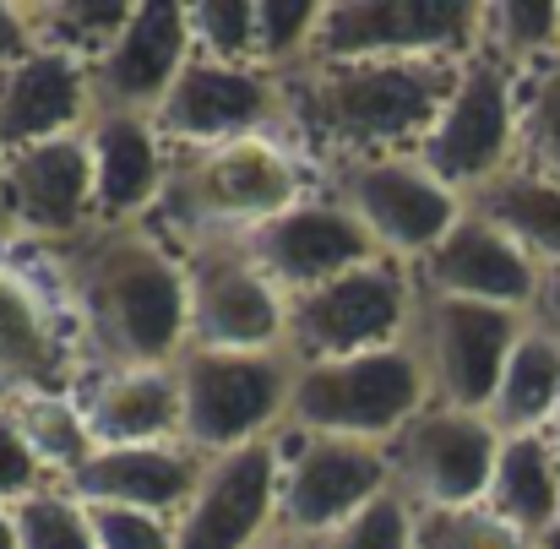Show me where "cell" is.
I'll use <instances>...</instances> for the list:
<instances>
[{
  "instance_id": "obj_1",
  "label": "cell",
  "mask_w": 560,
  "mask_h": 549,
  "mask_svg": "<svg viewBox=\"0 0 560 549\" xmlns=\"http://www.w3.org/2000/svg\"><path fill=\"white\" fill-rule=\"evenodd\" d=\"M93 365H175L186 354V250L148 223L88 229L44 250Z\"/></svg>"
},
{
  "instance_id": "obj_2",
  "label": "cell",
  "mask_w": 560,
  "mask_h": 549,
  "mask_svg": "<svg viewBox=\"0 0 560 549\" xmlns=\"http://www.w3.org/2000/svg\"><path fill=\"white\" fill-rule=\"evenodd\" d=\"M289 82V137L327 170L349 159L419 153L457 66L446 60H311Z\"/></svg>"
},
{
  "instance_id": "obj_3",
  "label": "cell",
  "mask_w": 560,
  "mask_h": 549,
  "mask_svg": "<svg viewBox=\"0 0 560 549\" xmlns=\"http://www.w3.org/2000/svg\"><path fill=\"white\" fill-rule=\"evenodd\" d=\"M305 196H311V153L289 131H267L175 153L159 212H170L186 245H201V240H240Z\"/></svg>"
},
{
  "instance_id": "obj_4",
  "label": "cell",
  "mask_w": 560,
  "mask_h": 549,
  "mask_svg": "<svg viewBox=\"0 0 560 549\" xmlns=\"http://www.w3.org/2000/svg\"><path fill=\"white\" fill-rule=\"evenodd\" d=\"M180 375V441L196 457H223L272 441L289 424L294 360L289 349H186Z\"/></svg>"
},
{
  "instance_id": "obj_5",
  "label": "cell",
  "mask_w": 560,
  "mask_h": 549,
  "mask_svg": "<svg viewBox=\"0 0 560 549\" xmlns=\"http://www.w3.org/2000/svg\"><path fill=\"white\" fill-rule=\"evenodd\" d=\"M424 408H430V381L419 370V354L397 343V349H375L354 360L294 365L289 430L392 446V435Z\"/></svg>"
},
{
  "instance_id": "obj_6",
  "label": "cell",
  "mask_w": 560,
  "mask_h": 549,
  "mask_svg": "<svg viewBox=\"0 0 560 549\" xmlns=\"http://www.w3.org/2000/svg\"><path fill=\"white\" fill-rule=\"evenodd\" d=\"M413 305H419L413 272L392 256H375L365 267L289 300L283 349L294 365H327V360L397 349V343H408Z\"/></svg>"
},
{
  "instance_id": "obj_7",
  "label": "cell",
  "mask_w": 560,
  "mask_h": 549,
  "mask_svg": "<svg viewBox=\"0 0 560 549\" xmlns=\"http://www.w3.org/2000/svg\"><path fill=\"white\" fill-rule=\"evenodd\" d=\"M517 71H506L490 55H474L457 66L452 98L441 104L435 126L419 142V164L441 185H452L463 201H474L485 185L517 170Z\"/></svg>"
},
{
  "instance_id": "obj_8",
  "label": "cell",
  "mask_w": 560,
  "mask_h": 549,
  "mask_svg": "<svg viewBox=\"0 0 560 549\" xmlns=\"http://www.w3.org/2000/svg\"><path fill=\"white\" fill-rule=\"evenodd\" d=\"M381 495H392L386 446L305 435L289 424L278 430V534H289L294 545L338 534Z\"/></svg>"
},
{
  "instance_id": "obj_9",
  "label": "cell",
  "mask_w": 560,
  "mask_h": 549,
  "mask_svg": "<svg viewBox=\"0 0 560 549\" xmlns=\"http://www.w3.org/2000/svg\"><path fill=\"white\" fill-rule=\"evenodd\" d=\"M528 322H534L528 311L419 294L413 327H408V349L419 354V370L430 381V402L485 413L495 386H501V370H506L512 349H517V338L528 332Z\"/></svg>"
},
{
  "instance_id": "obj_10",
  "label": "cell",
  "mask_w": 560,
  "mask_h": 549,
  "mask_svg": "<svg viewBox=\"0 0 560 549\" xmlns=\"http://www.w3.org/2000/svg\"><path fill=\"white\" fill-rule=\"evenodd\" d=\"M327 190L354 212V223L371 234L381 256L413 267L419 256H430L446 229L468 212V201L441 185L413 153H392V159H349L327 170Z\"/></svg>"
},
{
  "instance_id": "obj_11",
  "label": "cell",
  "mask_w": 560,
  "mask_h": 549,
  "mask_svg": "<svg viewBox=\"0 0 560 549\" xmlns=\"http://www.w3.org/2000/svg\"><path fill=\"white\" fill-rule=\"evenodd\" d=\"M479 55V5L468 0H332L322 5L311 60H446Z\"/></svg>"
},
{
  "instance_id": "obj_12",
  "label": "cell",
  "mask_w": 560,
  "mask_h": 549,
  "mask_svg": "<svg viewBox=\"0 0 560 549\" xmlns=\"http://www.w3.org/2000/svg\"><path fill=\"white\" fill-rule=\"evenodd\" d=\"M495 452H501V430L485 413L430 402L386 446L392 490L413 512L485 506V490H490V474H495Z\"/></svg>"
},
{
  "instance_id": "obj_13",
  "label": "cell",
  "mask_w": 560,
  "mask_h": 549,
  "mask_svg": "<svg viewBox=\"0 0 560 549\" xmlns=\"http://www.w3.org/2000/svg\"><path fill=\"white\" fill-rule=\"evenodd\" d=\"M153 126L175 153L289 131V82L261 66H223V60L190 55L180 82L159 104Z\"/></svg>"
},
{
  "instance_id": "obj_14",
  "label": "cell",
  "mask_w": 560,
  "mask_h": 549,
  "mask_svg": "<svg viewBox=\"0 0 560 549\" xmlns=\"http://www.w3.org/2000/svg\"><path fill=\"white\" fill-rule=\"evenodd\" d=\"M186 250V349H283L289 300L245 256L240 240H201Z\"/></svg>"
},
{
  "instance_id": "obj_15",
  "label": "cell",
  "mask_w": 560,
  "mask_h": 549,
  "mask_svg": "<svg viewBox=\"0 0 560 549\" xmlns=\"http://www.w3.org/2000/svg\"><path fill=\"white\" fill-rule=\"evenodd\" d=\"M88 354L77 322L55 294L11 256H0V402L77 397Z\"/></svg>"
},
{
  "instance_id": "obj_16",
  "label": "cell",
  "mask_w": 560,
  "mask_h": 549,
  "mask_svg": "<svg viewBox=\"0 0 560 549\" xmlns=\"http://www.w3.org/2000/svg\"><path fill=\"white\" fill-rule=\"evenodd\" d=\"M240 245L283 300H300V294H311V289H322V283H332V278H343V272L381 256L371 234L354 223V212L332 190H311L289 212L240 234Z\"/></svg>"
},
{
  "instance_id": "obj_17",
  "label": "cell",
  "mask_w": 560,
  "mask_h": 549,
  "mask_svg": "<svg viewBox=\"0 0 560 549\" xmlns=\"http://www.w3.org/2000/svg\"><path fill=\"white\" fill-rule=\"evenodd\" d=\"M98 229L88 131L5 153V245H71Z\"/></svg>"
},
{
  "instance_id": "obj_18",
  "label": "cell",
  "mask_w": 560,
  "mask_h": 549,
  "mask_svg": "<svg viewBox=\"0 0 560 549\" xmlns=\"http://www.w3.org/2000/svg\"><path fill=\"white\" fill-rule=\"evenodd\" d=\"M278 534V435L201 457L196 490L175 517V549H256Z\"/></svg>"
},
{
  "instance_id": "obj_19",
  "label": "cell",
  "mask_w": 560,
  "mask_h": 549,
  "mask_svg": "<svg viewBox=\"0 0 560 549\" xmlns=\"http://www.w3.org/2000/svg\"><path fill=\"white\" fill-rule=\"evenodd\" d=\"M408 272L419 294H446V300H474L501 311H534L539 300V261L474 207Z\"/></svg>"
},
{
  "instance_id": "obj_20",
  "label": "cell",
  "mask_w": 560,
  "mask_h": 549,
  "mask_svg": "<svg viewBox=\"0 0 560 549\" xmlns=\"http://www.w3.org/2000/svg\"><path fill=\"white\" fill-rule=\"evenodd\" d=\"M190 55L196 44H190L186 5H137L120 38L88 66L93 115H148L153 120L170 87L180 82V71L190 66Z\"/></svg>"
},
{
  "instance_id": "obj_21",
  "label": "cell",
  "mask_w": 560,
  "mask_h": 549,
  "mask_svg": "<svg viewBox=\"0 0 560 549\" xmlns=\"http://www.w3.org/2000/svg\"><path fill=\"white\" fill-rule=\"evenodd\" d=\"M88 153H93L98 229L142 223L153 207H164L175 148L159 137V126L148 115H93L88 120Z\"/></svg>"
},
{
  "instance_id": "obj_22",
  "label": "cell",
  "mask_w": 560,
  "mask_h": 549,
  "mask_svg": "<svg viewBox=\"0 0 560 549\" xmlns=\"http://www.w3.org/2000/svg\"><path fill=\"white\" fill-rule=\"evenodd\" d=\"M93 446H186L175 365H93L77 386Z\"/></svg>"
},
{
  "instance_id": "obj_23",
  "label": "cell",
  "mask_w": 560,
  "mask_h": 549,
  "mask_svg": "<svg viewBox=\"0 0 560 549\" xmlns=\"http://www.w3.org/2000/svg\"><path fill=\"white\" fill-rule=\"evenodd\" d=\"M93 120V82L88 66L55 55V49H27L5 77H0V153L77 137Z\"/></svg>"
},
{
  "instance_id": "obj_24",
  "label": "cell",
  "mask_w": 560,
  "mask_h": 549,
  "mask_svg": "<svg viewBox=\"0 0 560 549\" xmlns=\"http://www.w3.org/2000/svg\"><path fill=\"white\" fill-rule=\"evenodd\" d=\"M201 457L190 446H98L60 490H71L82 506H131L180 517L196 490Z\"/></svg>"
},
{
  "instance_id": "obj_25",
  "label": "cell",
  "mask_w": 560,
  "mask_h": 549,
  "mask_svg": "<svg viewBox=\"0 0 560 549\" xmlns=\"http://www.w3.org/2000/svg\"><path fill=\"white\" fill-rule=\"evenodd\" d=\"M485 506H490L512 534H523L528 545H539V539L556 534L560 528V463H556L550 430L501 435Z\"/></svg>"
},
{
  "instance_id": "obj_26",
  "label": "cell",
  "mask_w": 560,
  "mask_h": 549,
  "mask_svg": "<svg viewBox=\"0 0 560 549\" xmlns=\"http://www.w3.org/2000/svg\"><path fill=\"white\" fill-rule=\"evenodd\" d=\"M560 413V338L534 327L517 338L512 360L501 370V386L485 408V419L501 435H528V430H550Z\"/></svg>"
},
{
  "instance_id": "obj_27",
  "label": "cell",
  "mask_w": 560,
  "mask_h": 549,
  "mask_svg": "<svg viewBox=\"0 0 560 549\" xmlns=\"http://www.w3.org/2000/svg\"><path fill=\"white\" fill-rule=\"evenodd\" d=\"M468 207L485 212L495 229H506L539 261V272L560 267V180H539L528 170H506L495 185H485Z\"/></svg>"
},
{
  "instance_id": "obj_28",
  "label": "cell",
  "mask_w": 560,
  "mask_h": 549,
  "mask_svg": "<svg viewBox=\"0 0 560 549\" xmlns=\"http://www.w3.org/2000/svg\"><path fill=\"white\" fill-rule=\"evenodd\" d=\"M479 55L528 77L560 60V5L550 0H495L479 5Z\"/></svg>"
},
{
  "instance_id": "obj_29",
  "label": "cell",
  "mask_w": 560,
  "mask_h": 549,
  "mask_svg": "<svg viewBox=\"0 0 560 549\" xmlns=\"http://www.w3.org/2000/svg\"><path fill=\"white\" fill-rule=\"evenodd\" d=\"M22 11H27V27H33L38 49H55V55L77 60V66H93L120 38V27L131 22L137 5H115V0H33Z\"/></svg>"
},
{
  "instance_id": "obj_30",
  "label": "cell",
  "mask_w": 560,
  "mask_h": 549,
  "mask_svg": "<svg viewBox=\"0 0 560 549\" xmlns=\"http://www.w3.org/2000/svg\"><path fill=\"white\" fill-rule=\"evenodd\" d=\"M22 441L33 446L38 468L49 474V484H66L98 446H93V430L77 408V397H27V402H5Z\"/></svg>"
},
{
  "instance_id": "obj_31",
  "label": "cell",
  "mask_w": 560,
  "mask_h": 549,
  "mask_svg": "<svg viewBox=\"0 0 560 549\" xmlns=\"http://www.w3.org/2000/svg\"><path fill=\"white\" fill-rule=\"evenodd\" d=\"M517 170L560 180V60L517 82Z\"/></svg>"
},
{
  "instance_id": "obj_32",
  "label": "cell",
  "mask_w": 560,
  "mask_h": 549,
  "mask_svg": "<svg viewBox=\"0 0 560 549\" xmlns=\"http://www.w3.org/2000/svg\"><path fill=\"white\" fill-rule=\"evenodd\" d=\"M316 27H322L316 0H256V66L272 77H294L300 66H311Z\"/></svg>"
},
{
  "instance_id": "obj_33",
  "label": "cell",
  "mask_w": 560,
  "mask_h": 549,
  "mask_svg": "<svg viewBox=\"0 0 560 549\" xmlns=\"http://www.w3.org/2000/svg\"><path fill=\"white\" fill-rule=\"evenodd\" d=\"M11 528H16V549H98L88 506L71 490H60V484L16 501L11 506Z\"/></svg>"
},
{
  "instance_id": "obj_34",
  "label": "cell",
  "mask_w": 560,
  "mask_h": 549,
  "mask_svg": "<svg viewBox=\"0 0 560 549\" xmlns=\"http://www.w3.org/2000/svg\"><path fill=\"white\" fill-rule=\"evenodd\" d=\"M190 44L223 66H256V0H196L186 5Z\"/></svg>"
},
{
  "instance_id": "obj_35",
  "label": "cell",
  "mask_w": 560,
  "mask_h": 549,
  "mask_svg": "<svg viewBox=\"0 0 560 549\" xmlns=\"http://www.w3.org/2000/svg\"><path fill=\"white\" fill-rule=\"evenodd\" d=\"M413 549H534L512 534L490 506H446V512H413Z\"/></svg>"
},
{
  "instance_id": "obj_36",
  "label": "cell",
  "mask_w": 560,
  "mask_h": 549,
  "mask_svg": "<svg viewBox=\"0 0 560 549\" xmlns=\"http://www.w3.org/2000/svg\"><path fill=\"white\" fill-rule=\"evenodd\" d=\"M305 549H413V506L392 490L375 506H365L354 523H343L338 534H327Z\"/></svg>"
},
{
  "instance_id": "obj_37",
  "label": "cell",
  "mask_w": 560,
  "mask_h": 549,
  "mask_svg": "<svg viewBox=\"0 0 560 549\" xmlns=\"http://www.w3.org/2000/svg\"><path fill=\"white\" fill-rule=\"evenodd\" d=\"M98 549H175V517L131 512V506H88Z\"/></svg>"
},
{
  "instance_id": "obj_38",
  "label": "cell",
  "mask_w": 560,
  "mask_h": 549,
  "mask_svg": "<svg viewBox=\"0 0 560 549\" xmlns=\"http://www.w3.org/2000/svg\"><path fill=\"white\" fill-rule=\"evenodd\" d=\"M38 490H49V474L38 468V457H33V446L22 441L11 408L0 402V506H16V501H27V495H38Z\"/></svg>"
},
{
  "instance_id": "obj_39",
  "label": "cell",
  "mask_w": 560,
  "mask_h": 549,
  "mask_svg": "<svg viewBox=\"0 0 560 549\" xmlns=\"http://www.w3.org/2000/svg\"><path fill=\"white\" fill-rule=\"evenodd\" d=\"M33 49V27H27V11L22 5H0V77Z\"/></svg>"
},
{
  "instance_id": "obj_40",
  "label": "cell",
  "mask_w": 560,
  "mask_h": 549,
  "mask_svg": "<svg viewBox=\"0 0 560 549\" xmlns=\"http://www.w3.org/2000/svg\"><path fill=\"white\" fill-rule=\"evenodd\" d=\"M534 327H545V332H556L560 338V267H545L539 272V300H534Z\"/></svg>"
},
{
  "instance_id": "obj_41",
  "label": "cell",
  "mask_w": 560,
  "mask_h": 549,
  "mask_svg": "<svg viewBox=\"0 0 560 549\" xmlns=\"http://www.w3.org/2000/svg\"><path fill=\"white\" fill-rule=\"evenodd\" d=\"M0 549H16V528H11V506H0Z\"/></svg>"
},
{
  "instance_id": "obj_42",
  "label": "cell",
  "mask_w": 560,
  "mask_h": 549,
  "mask_svg": "<svg viewBox=\"0 0 560 549\" xmlns=\"http://www.w3.org/2000/svg\"><path fill=\"white\" fill-rule=\"evenodd\" d=\"M0 245H5V153H0Z\"/></svg>"
},
{
  "instance_id": "obj_43",
  "label": "cell",
  "mask_w": 560,
  "mask_h": 549,
  "mask_svg": "<svg viewBox=\"0 0 560 549\" xmlns=\"http://www.w3.org/2000/svg\"><path fill=\"white\" fill-rule=\"evenodd\" d=\"M256 549H305V545H294V539H289V534H272V539H267V545H256Z\"/></svg>"
},
{
  "instance_id": "obj_44",
  "label": "cell",
  "mask_w": 560,
  "mask_h": 549,
  "mask_svg": "<svg viewBox=\"0 0 560 549\" xmlns=\"http://www.w3.org/2000/svg\"><path fill=\"white\" fill-rule=\"evenodd\" d=\"M550 441H556V463H560V413H556V424H550Z\"/></svg>"
}]
</instances>
